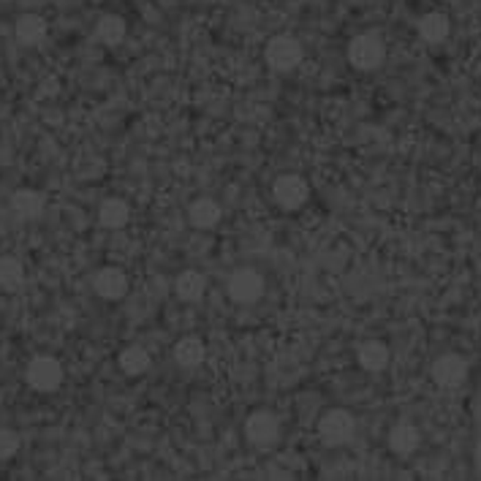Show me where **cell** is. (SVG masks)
<instances>
[{
	"label": "cell",
	"mask_w": 481,
	"mask_h": 481,
	"mask_svg": "<svg viewBox=\"0 0 481 481\" xmlns=\"http://www.w3.org/2000/svg\"><path fill=\"white\" fill-rule=\"evenodd\" d=\"M174 294L182 302H199L207 294V277L197 269H185L174 277Z\"/></svg>",
	"instance_id": "8fae6325"
},
{
	"label": "cell",
	"mask_w": 481,
	"mask_h": 481,
	"mask_svg": "<svg viewBox=\"0 0 481 481\" xmlns=\"http://www.w3.org/2000/svg\"><path fill=\"white\" fill-rule=\"evenodd\" d=\"M223 218V210L215 199H197L194 205L188 207V221L190 226H197V229H215Z\"/></svg>",
	"instance_id": "9a60e30c"
},
{
	"label": "cell",
	"mask_w": 481,
	"mask_h": 481,
	"mask_svg": "<svg viewBox=\"0 0 481 481\" xmlns=\"http://www.w3.org/2000/svg\"><path fill=\"white\" fill-rule=\"evenodd\" d=\"M49 33V25L39 14H22L14 25V36L22 47H39Z\"/></svg>",
	"instance_id": "5bb4252c"
},
{
	"label": "cell",
	"mask_w": 481,
	"mask_h": 481,
	"mask_svg": "<svg viewBox=\"0 0 481 481\" xmlns=\"http://www.w3.org/2000/svg\"><path fill=\"white\" fill-rule=\"evenodd\" d=\"M264 288L267 285H264L261 272L253 269V267H242V269L232 272L226 292H229L232 302H237V305H253V302H258L264 297Z\"/></svg>",
	"instance_id": "8992f818"
},
{
	"label": "cell",
	"mask_w": 481,
	"mask_h": 481,
	"mask_svg": "<svg viewBox=\"0 0 481 481\" xmlns=\"http://www.w3.org/2000/svg\"><path fill=\"white\" fill-rule=\"evenodd\" d=\"M419 443H422V433H419V427L411 424V422H400V424H395L392 433H389V449H392L395 454H400V457L414 454V451L419 449Z\"/></svg>",
	"instance_id": "2e32d148"
},
{
	"label": "cell",
	"mask_w": 481,
	"mask_h": 481,
	"mask_svg": "<svg viewBox=\"0 0 481 481\" xmlns=\"http://www.w3.org/2000/svg\"><path fill=\"white\" fill-rule=\"evenodd\" d=\"M25 380H28V387L36 389V392H55L60 383H63V364H60V359H55L49 354L33 356L28 362Z\"/></svg>",
	"instance_id": "277c9868"
},
{
	"label": "cell",
	"mask_w": 481,
	"mask_h": 481,
	"mask_svg": "<svg viewBox=\"0 0 481 481\" xmlns=\"http://www.w3.org/2000/svg\"><path fill=\"white\" fill-rule=\"evenodd\" d=\"M308 197H310V185H308V179L300 177V174H283V177H277L275 185H272V199H275V205H277L280 210H288V213H294V210L305 207Z\"/></svg>",
	"instance_id": "5b68a950"
},
{
	"label": "cell",
	"mask_w": 481,
	"mask_h": 481,
	"mask_svg": "<svg viewBox=\"0 0 481 481\" xmlns=\"http://www.w3.org/2000/svg\"><path fill=\"white\" fill-rule=\"evenodd\" d=\"M128 218H131V207H128V202H123V199H107V202H101V207H99V223H101L104 229H109V232L123 229V226L128 223Z\"/></svg>",
	"instance_id": "d6986e66"
},
{
	"label": "cell",
	"mask_w": 481,
	"mask_h": 481,
	"mask_svg": "<svg viewBox=\"0 0 481 481\" xmlns=\"http://www.w3.org/2000/svg\"><path fill=\"white\" fill-rule=\"evenodd\" d=\"M20 451V435L9 427H0V462L12 459Z\"/></svg>",
	"instance_id": "7402d4cb"
},
{
	"label": "cell",
	"mask_w": 481,
	"mask_h": 481,
	"mask_svg": "<svg viewBox=\"0 0 481 481\" xmlns=\"http://www.w3.org/2000/svg\"><path fill=\"white\" fill-rule=\"evenodd\" d=\"M118 364H120V370H123L128 378H139V375H144V372L150 370L153 359H150L147 348H142V345H128V348L120 354Z\"/></svg>",
	"instance_id": "ffe728a7"
},
{
	"label": "cell",
	"mask_w": 481,
	"mask_h": 481,
	"mask_svg": "<svg viewBox=\"0 0 481 481\" xmlns=\"http://www.w3.org/2000/svg\"><path fill=\"white\" fill-rule=\"evenodd\" d=\"M25 285V267L14 256H0V292L17 294Z\"/></svg>",
	"instance_id": "e0dca14e"
},
{
	"label": "cell",
	"mask_w": 481,
	"mask_h": 481,
	"mask_svg": "<svg viewBox=\"0 0 481 481\" xmlns=\"http://www.w3.org/2000/svg\"><path fill=\"white\" fill-rule=\"evenodd\" d=\"M449 33H451V22H449V17L441 14V12H430V14H424V17L419 20V36H422L427 44H441V41L449 39Z\"/></svg>",
	"instance_id": "ac0fdd59"
},
{
	"label": "cell",
	"mask_w": 481,
	"mask_h": 481,
	"mask_svg": "<svg viewBox=\"0 0 481 481\" xmlns=\"http://www.w3.org/2000/svg\"><path fill=\"white\" fill-rule=\"evenodd\" d=\"M242 433H245V441H248L253 449H269V446H275L277 438H280V422H277V416L269 414V411H253V414L245 419Z\"/></svg>",
	"instance_id": "52a82bcc"
},
{
	"label": "cell",
	"mask_w": 481,
	"mask_h": 481,
	"mask_svg": "<svg viewBox=\"0 0 481 481\" xmlns=\"http://www.w3.org/2000/svg\"><path fill=\"white\" fill-rule=\"evenodd\" d=\"M392 354H389V345L387 343H380V340H367L359 345L356 351V362L362 370L367 372H380V370H387Z\"/></svg>",
	"instance_id": "7c38bea8"
},
{
	"label": "cell",
	"mask_w": 481,
	"mask_h": 481,
	"mask_svg": "<svg viewBox=\"0 0 481 481\" xmlns=\"http://www.w3.org/2000/svg\"><path fill=\"white\" fill-rule=\"evenodd\" d=\"M92 288L101 300H123L128 294V275L120 267H104L92 275Z\"/></svg>",
	"instance_id": "9c48e42d"
},
{
	"label": "cell",
	"mask_w": 481,
	"mask_h": 481,
	"mask_svg": "<svg viewBox=\"0 0 481 481\" xmlns=\"http://www.w3.org/2000/svg\"><path fill=\"white\" fill-rule=\"evenodd\" d=\"M473 459H476V468L481 470V441H478V446H476V457H473Z\"/></svg>",
	"instance_id": "603a6c76"
},
{
	"label": "cell",
	"mask_w": 481,
	"mask_h": 481,
	"mask_svg": "<svg viewBox=\"0 0 481 481\" xmlns=\"http://www.w3.org/2000/svg\"><path fill=\"white\" fill-rule=\"evenodd\" d=\"M383 57H387V47H383V41L375 33H359L348 44V63L362 74L380 68Z\"/></svg>",
	"instance_id": "6da1fadb"
},
{
	"label": "cell",
	"mask_w": 481,
	"mask_h": 481,
	"mask_svg": "<svg viewBox=\"0 0 481 481\" xmlns=\"http://www.w3.org/2000/svg\"><path fill=\"white\" fill-rule=\"evenodd\" d=\"M95 39L107 47H118L126 39V20L118 14H104L99 25H95Z\"/></svg>",
	"instance_id": "44dd1931"
},
{
	"label": "cell",
	"mask_w": 481,
	"mask_h": 481,
	"mask_svg": "<svg viewBox=\"0 0 481 481\" xmlns=\"http://www.w3.org/2000/svg\"><path fill=\"white\" fill-rule=\"evenodd\" d=\"M264 57H267V66L272 71L292 74L302 63L305 49H302V44L294 36H275V39H269V44L264 49Z\"/></svg>",
	"instance_id": "3957f363"
},
{
	"label": "cell",
	"mask_w": 481,
	"mask_h": 481,
	"mask_svg": "<svg viewBox=\"0 0 481 481\" xmlns=\"http://www.w3.org/2000/svg\"><path fill=\"white\" fill-rule=\"evenodd\" d=\"M468 378V362L459 354H443L433 362V380L443 389H457Z\"/></svg>",
	"instance_id": "ba28073f"
},
{
	"label": "cell",
	"mask_w": 481,
	"mask_h": 481,
	"mask_svg": "<svg viewBox=\"0 0 481 481\" xmlns=\"http://www.w3.org/2000/svg\"><path fill=\"white\" fill-rule=\"evenodd\" d=\"M207 359V345L202 337L197 335H185L174 343V362L185 370H194L199 364H205Z\"/></svg>",
	"instance_id": "30bf717a"
},
{
	"label": "cell",
	"mask_w": 481,
	"mask_h": 481,
	"mask_svg": "<svg viewBox=\"0 0 481 481\" xmlns=\"http://www.w3.org/2000/svg\"><path fill=\"white\" fill-rule=\"evenodd\" d=\"M44 207H47L44 197L39 194V190H33V188H20L17 194L12 197V210H14V215L22 218V221H36V218H41V215H44Z\"/></svg>",
	"instance_id": "4fadbf2b"
},
{
	"label": "cell",
	"mask_w": 481,
	"mask_h": 481,
	"mask_svg": "<svg viewBox=\"0 0 481 481\" xmlns=\"http://www.w3.org/2000/svg\"><path fill=\"white\" fill-rule=\"evenodd\" d=\"M354 433H356V419L345 408H332L319 419V438L329 449L345 446L354 438Z\"/></svg>",
	"instance_id": "7a4b0ae2"
}]
</instances>
